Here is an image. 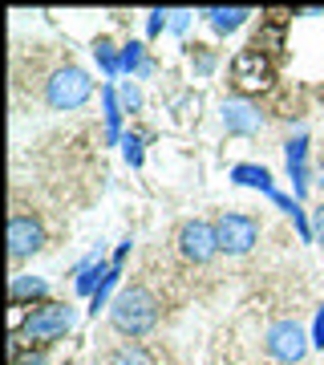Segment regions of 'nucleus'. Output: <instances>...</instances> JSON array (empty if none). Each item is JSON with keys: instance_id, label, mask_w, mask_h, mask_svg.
<instances>
[{"instance_id": "20e7f679", "label": "nucleus", "mask_w": 324, "mask_h": 365, "mask_svg": "<svg viewBox=\"0 0 324 365\" xmlns=\"http://www.w3.org/2000/svg\"><path fill=\"white\" fill-rule=\"evenodd\" d=\"M276 81V66H272V57L268 53H259V49H239L231 57V86L239 98H251V93H263L268 86Z\"/></svg>"}, {"instance_id": "f8f14e48", "label": "nucleus", "mask_w": 324, "mask_h": 365, "mask_svg": "<svg viewBox=\"0 0 324 365\" xmlns=\"http://www.w3.org/2000/svg\"><path fill=\"white\" fill-rule=\"evenodd\" d=\"M231 182H239V187H256V191H268V195L276 191L272 170L256 167V163H239V167H231Z\"/></svg>"}, {"instance_id": "6ab92c4d", "label": "nucleus", "mask_w": 324, "mask_h": 365, "mask_svg": "<svg viewBox=\"0 0 324 365\" xmlns=\"http://www.w3.org/2000/svg\"><path fill=\"white\" fill-rule=\"evenodd\" d=\"M215 61H219V57H215V49H211V45H191V66H194V73H199V78L215 73Z\"/></svg>"}, {"instance_id": "5701e85b", "label": "nucleus", "mask_w": 324, "mask_h": 365, "mask_svg": "<svg viewBox=\"0 0 324 365\" xmlns=\"http://www.w3.org/2000/svg\"><path fill=\"white\" fill-rule=\"evenodd\" d=\"M162 29H170V13H162V9H155V13H150V21H146V33H150V37H158Z\"/></svg>"}, {"instance_id": "423d86ee", "label": "nucleus", "mask_w": 324, "mask_h": 365, "mask_svg": "<svg viewBox=\"0 0 324 365\" xmlns=\"http://www.w3.org/2000/svg\"><path fill=\"white\" fill-rule=\"evenodd\" d=\"M215 235H219V252L247 256L259 240V223L251 215H244V211H223L219 220H215Z\"/></svg>"}, {"instance_id": "f257e3e1", "label": "nucleus", "mask_w": 324, "mask_h": 365, "mask_svg": "<svg viewBox=\"0 0 324 365\" xmlns=\"http://www.w3.org/2000/svg\"><path fill=\"white\" fill-rule=\"evenodd\" d=\"M110 321L126 337H146V333L158 329V297L146 284L122 288L114 297V304H110Z\"/></svg>"}, {"instance_id": "cd10ccee", "label": "nucleus", "mask_w": 324, "mask_h": 365, "mask_svg": "<svg viewBox=\"0 0 324 365\" xmlns=\"http://www.w3.org/2000/svg\"><path fill=\"white\" fill-rule=\"evenodd\" d=\"M191 25V13H170V33H182Z\"/></svg>"}, {"instance_id": "2eb2a0df", "label": "nucleus", "mask_w": 324, "mask_h": 365, "mask_svg": "<svg viewBox=\"0 0 324 365\" xmlns=\"http://www.w3.org/2000/svg\"><path fill=\"white\" fill-rule=\"evenodd\" d=\"M49 284L41 280V276H13V284H9V297L13 304H25V300H45Z\"/></svg>"}, {"instance_id": "a878e982", "label": "nucleus", "mask_w": 324, "mask_h": 365, "mask_svg": "<svg viewBox=\"0 0 324 365\" xmlns=\"http://www.w3.org/2000/svg\"><path fill=\"white\" fill-rule=\"evenodd\" d=\"M312 235H316V244H324V203L312 211Z\"/></svg>"}, {"instance_id": "7ed1b4c3", "label": "nucleus", "mask_w": 324, "mask_h": 365, "mask_svg": "<svg viewBox=\"0 0 324 365\" xmlns=\"http://www.w3.org/2000/svg\"><path fill=\"white\" fill-rule=\"evenodd\" d=\"M73 304H61V300H45L37 304L33 313L21 321L16 329V341H25V345H49V341L65 337L69 329H73Z\"/></svg>"}, {"instance_id": "c85d7f7f", "label": "nucleus", "mask_w": 324, "mask_h": 365, "mask_svg": "<svg viewBox=\"0 0 324 365\" xmlns=\"http://www.w3.org/2000/svg\"><path fill=\"white\" fill-rule=\"evenodd\" d=\"M320 187H324V167H320Z\"/></svg>"}, {"instance_id": "9d476101", "label": "nucleus", "mask_w": 324, "mask_h": 365, "mask_svg": "<svg viewBox=\"0 0 324 365\" xmlns=\"http://www.w3.org/2000/svg\"><path fill=\"white\" fill-rule=\"evenodd\" d=\"M284 155H288V175H292V187H296V199H304L308 195V138L304 134L288 138Z\"/></svg>"}, {"instance_id": "f03ea898", "label": "nucleus", "mask_w": 324, "mask_h": 365, "mask_svg": "<svg viewBox=\"0 0 324 365\" xmlns=\"http://www.w3.org/2000/svg\"><path fill=\"white\" fill-rule=\"evenodd\" d=\"M41 98H45V106H49V110H57V114L81 110V106L93 98V78H90L81 66L65 61V66H57L49 78H45V86H41Z\"/></svg>"}, {"instance_id": "f3484780", "label": "nucleus", "mask_w": 324, "mask_h": 365, "mask_svg": "<svg viewBox=\"0 0 324 365\" xmlns=\"http://www.w3.org/2000/svg\"><path fill=\"white\" fill-rule=\"evenodd\" d=\"M93 57H98V66H102L110 78H117V73H122V49H114V41H110V37L93 41Z\"/></svg>"}, {"instance_id": "412c9836", "label": "nucleus", "mask_w": 324, "mask_h": 365, "mask_svg": "<svg viewBox=\"0 0 324 365\" xmlns=\"http://www.w3.org/2000/svg\"><path fill=\"white\" fill-rule=\"evenodd\" d=\"M117 98H122V110H126V114H138V110H142V90H138L130 78L117 86Z\"/></svg>"}, {"instance_id": "bb28decb", "label": "nucleus", "mask_w": 324, "mask_h": 365, "mask_svg": "<svg viewBox=\"0 0 324 365\" xmlns=\"http://www.w3.org/2000/svg\"><path fill=\"white\" fill-rule=\"evenodd\" d=\"M13 357H16V365H45V353H21V349H13Z\"/></svg>"}, {"instance_id": "a211bd4d", "label": "nucleus", "mask_w": 324, "mask_h": 365, "mask_svg": "<svg viewBox=\"0 0 324 365\" xmlns=\"http://www.w3.org/2000/svg\"><path fill=\"white\" fill-rule=\"evenodd\" d=\"M142 66H146V45H138V41L122 45V73H142Z\"/></svg>"}, {"instance_id": "39448f33", "label": "nucleus", "mask_w": 324, "mask_h": 365, "mask_svg": "<svg viewBox=\"0 0 324 365\" xmlns=\"http://www.w3.org/2000/svg\"><path fill=\"white\" fill-rule=\"evenodd\" d=\"M308 345H312V337L304 333V325H296V321H276V325H268V333H263V349H268V357L280 361V365L304 361Z\"/></svg>"}, {"instance_id": "aec40b11", "label": "nucleus", "mask_w": 324, "mask_h": 365, "mask_svg": "<svg viewBox=\"0 0 324 365\" xmlns=\"http://www.w3.org/2000/svg\"><path fill=\"white\" fill-rule=\"evenodd\" d=\"M117 276H122V264H114V268H110V276H105V284L93 292V300H90V313H93V317H98V309H102L105 300H110V292L117 288Z\"/></svg>"}, {"instance_id": "0eeeda50", "label": "nucleus", "mask_w": 324, "mask_h": 365, "mask_svg": "<svg viewBox=\"0 0 324 365\" xmlns=\"http://www.w3.org/2000/svg\"><path fill=\"white\" fill-rule=\"evenodd\" d=\"M45 248V227L33 211H13L9 215V260L21 264Z\"/></svg>"}, {"instance_id": "1a4fd4ad", "label": "nucleus", "mask_w": 324, "mask_h": 365, "mask_svg": "<svg viewBox=\"0 0 324 365\" xmlns=\"http://www.w3.org/2000/svg\"><path fill=\"white\" fill-rule=\"evenodd\" d=\"M223 126H227V134H256L259 126H263V114H259L251 102H223Z\"/></svg>"}, {"instance_id": "393cba45", "label": "nucleus", "mask_w": 324, "mask_h": 365, "mask_svg": "<svg viewBox=\"0 0 324 365\" xmlns=\"http://www.w3.org/2000/svg\"><path fill=\"white\" fill-rule=\"evenodd\" d=\"M312 345H316V349H324V304L316 309V321H312Z\"/></svg>"}, {"instance_id": "ddd939ff", "label": "nucleus", "mask_w": 324, "mask_h": 365, "mask_svg": "<svg viewBox=\"0 0 324 365\" xmlns=\"http://www.w3.org/2000/svg\"><path fill=\"white\" fill-rule=\"evenodd\" d=\"M105 365H158V357L146 345H138V341H126V345L105 353Z\"/></svg>"}, {"instance_id": "4468645a", "label": "nucleus", "mask_w": 324, "mask_h": 365, "mask_svg": "<svg viewBox=\"0 0 324 365\" xmlns=\"http://www.w3.org/2000/svg\"><path fill=\"white\" fill-rule=\"evenodd\" d=\"M102 102H105V138H110V143H122V138H126V134H122V114H126V110H122V98H117L114 86L102 90Z\"/></svg>"}, {"instance_id": "dca6fc26", "label": "nucleus", "mask_w": 324, "mask_h": 365, "mask_svg": "<svg viewBox=\"0 0 324 365\" xmlns=\"http://www.w3.org/2000/svg\"><path fill=\"white\" fill-rule=\"evenodd\" d=\"M203 16L211 21V29H215V33H235V29H244V21L251 13H247V9H207Z\"/></svg>"}, {"instance_id": "b1692460", "label": "nucleus", "mask_w": 324, "mask_h": 365, "mask_svg": "<svg viewBox=\"0 0 324 365\" xmlns=\"http://www.w3.org/2000/svg\"><path fill=\"white\" fill-rule=\"evenodd\" d=\"M272 203L284 211V215H296V211H300V199H288L284 191H272Z\"/></svg>"}, {"instance_id": "6e6552de", "label": "nucleus", "mask_w": 324, "mask_h": 365, "mask_svg": "<svg viewBox=\"0 0 324 365\" xmlns=\"http://www.w3.org/2000/svg\"><path fill=\"white\" fill-rule=\"evenodd\" d=\"M179 252H182V260H191V264H211L215 256H219V235H215V223L187 220L179 227Z\"/></svg>"}, {"instance_id": "4be33fe9", "label": "nucleus", "mask_w": 324, "mask_h": 365, "mask_svg": "<svg viewBox=\"0 0 324 365\" xmlns=\"http://www.w3.org/2000/svg\"><path fill=\"white\" fill-rule=\"evenodd\" d=\"M122 155H126L130 167H142V138L138 134H126L122 138Z\"/></svg>"}, {"instance_id": "9b49d317", "label": "nucleus", "mask_w": 324, "mask_h": 365, "mask_svg": "<svg viewBox=\"0 0 324 365\" xmlns=\"http://www.w3.org/2000/svg\"><path fill=\"white\" fill-rule=\"evenodd\" d=\"M110 268H114V264H105V260H102V252H93L90 260H85V264L78 268V280H73V288H78V297H90V300H93V292H98V288L105 284V276H110Z\"/></svg>"}]
</instances>
